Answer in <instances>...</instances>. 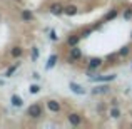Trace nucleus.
I'll return each mask as SVG.
<instances>
[{
	"label": "nucleus",
	"instance_id": "obj_14",
	"mask_svg": "<svg viewBox=\"0 0 132 129\" xmlns=\"http://www.w3.org/2000/svg\"><path fill=\"white\" fill-rule=\"evenodd\" d=\"M79 40H80V37H79V35H70V37L67 39V44L70 45V47H74V45L79 44Z\"/></svg>",
	"mask_w": 132,
	"mask_h": 129
},
{
	"label": "nucleus",
	"instance_id": "obj_11",
	"mask_svg": "<svg viewBox=\"0 0 132 129\" xmlns=\"http://www.w3.org/2000/svg\"><path fill=\"white\" fill-rule=\"evenodd\" d=\"M23 54V49L22 47H19V45H17V47H13L12 49V50H10V55H12V57H20V55H22Z\"/></svg>",
	"mask_w": 132,
	"mask_h": 129
},
{
	"label": "nucleus",
	"instance_id": "obj_10",
	"mask_svg": "<svg viewBox=\"0 0 132 129\" xmlns=\"http://www.w3.org/2000/svg\"><path fill=\"white\" fill-rule=\"evenodd\" d=\"M100 64H102V59L94 57V59H90V60H89V69H97Z\"/></svg>",
	"mask_w": 132,
	"mask_h": 129
},
{
	"label": "nucleus",
	"instance_id": "obj_22",
	"mask_svg": "<svg viewBox=\"0 0 132 129\" xmlns=\"http://www.w3.org/2000/svg\"><path fill=\"white\" fill-rule=\"evenodd\" d=\"M132 17V10H126V13H124V19H130Z\"/></svg>",
	"mask_w": 132,
	"mask_h": 129
},
{
	"label": "nucleus",
	"instance_id": "obj_16",
	"mask_svg": "<svg viewBox=\"0 0 132 129\" xmlns=\"http://www.w3.org/2000/svg\"><path fill=\"white\" fill-rule=\"evenodd\" d=\"M17 67H19V64H15V65H12V67H9V69H7V72H5V77H12V74L17 71Z\"/></svg>",
	"mask_w": 132,
	"mask_h": 129
},
{
	"label": "nucleus",
	"instance_id": "obj_13",
	"mask_svg": "<svg viewBox=\"0 0 132 129\" xmlns=\"http://www.w3.org/2000/svg\"><path fill=\"white\" fill-rule=\"evenodd\" d=\"M92 92H94V94H105V92H109V87H107V86H99V87H94V89H92Z\"/></svg>",
	"mask_w": 132,
	"mask_h": 129
},
{
	"label": "nucleus",
	"instance_id": "obj_17",
	"mask_svg": "<svg viewBox=\"0 0 132 129\" xmlns=\"http://www.w3.org/2000/svg\"><path fill=\"white\" fill-rule=\"evenodd\" d=\"M39 49L37 47H32V60H37V59H39Z\"/></svg>",
	"mask_w": 132,
	"mask_h": 129
},
{
	"label": "nucleus",
	"instance_id": "obj_18",
	"mask_svg": "<svg viewBox=\"0 0 132 129\" xmlns=\"http://www.w3.org/2000/svg\"><path fill=\"white\" fill-rule=\"evenodd\" d=\"M30 94H39V90H40V87L39 86H37V84H32V86H30Z\"/></svg>",
	"mask_w": 132,
	"mask_h": 129
},
{
	"label": "nucleus",
	"instance_id": "obj_6",
	"mask_svg": "<svg viewBox=\"0 0 132 129\" xmlns=\"http://www.w3.org/2000/svg\"><path fill=\"white\" fill-rule=\"evenodd\" d=\"M50 13H54V15H60V13H64V7H62L60 3H52V5H50Z\"/></svg>",
	"mask_w": 132,
	"mask_h": 129
},
{
	"label": "nucleus",
	"instance_id": "obj_19",
	"mask_svg": "<svg viewBox=\"0 0 132 129\" xmlns=\"http://www.w3.org/2000/svg\"><path fill=\"white\" fill-rule=\"evenodd\" d=\"M117 15V10H110L109 13H107V17H105V20H110V19H114V17Z\"/></svg>",
	"mask_w": 132,
	"mask_h": 129
},
{
	"label": "nucleus",
	"instance_id": "obj_3",
	"mask_svg": "<svg viewBox=\"0 0 132 129\" xmlns=\"http://www.w3.org/2000/svg\"><path fill=\"white\" fill-rule=\"evenodd\" d=\"M47 109L50 111V112H59V111H60V104H59L57 101L50 99V101H47Z\"/></svg>",
	"mask_w": 132,
	"mask_h": 129
},
{
	"label": "nucleus",
	"instance_id": "obj_23",
	"mask_svg": "<svg viewBox=\"0 0 132 129\" xmlns=\"http://www.w3.org/2000/svg\"><path fill=\"white\" fill-rule=\"evenodd\" d=\"M50 39L52 40H57V34H55L54 30H50Z\"/></svg>",
	"mask_w": 132,
	"mask_h": 129
},
{
	"label": "nucleus",
	"instance_id": "obj_24",
	"mask_svg": "<svg viewBox=\"0 0 132 129\" xmlns=\"http://www.w3.org/2000/svg\"><path fill=\"white\" fill-rule=\"evenodd\" d=\"M0 86H3V81H2V79H0Z\"/></svg>",
	"mask_w": 132,
	"mask_h": 129
},
{
	"label": "nucleus",
	"instance_id": "obj_8",
	"mask_svg": "<svg viewBox=\"0 0 132 129\" xmlns=\"http://www.w3.org/2000/svg\"><path fill=\"white\" fill-rule=\"evenodd\" d=\"M20 17H22L23 22H32L34 20V13L30 12V10H22V15Z\"/></svg>",
	"mask_w": 132,
	"mask_h": 129
},
{
	"label": "nucleus",
	"instance_id": "obj_2",
	"mask_svg": "<svg viewBox=\"0 0 132 129\" xmlns=\"http://www.w3.org/2000/svg\"><path fill=\"white\" fill-rule=\"evenodd\" d=\"M116 79V74H107V75H94L92 81L94 82H110Z\"/></svg>",
	"mask_w": 132,
	"mask_h": 129
},
{
	"label": "nucleus",
	"instance_id": "obj_5",
	"mask_svg": "<svg viewBox=\"0 0 132 129\" xmlns=\"http://www.w3.org/2000/svg\"><path fill=\"white\" fill-rule=\"evenodd\" d=\"M67 119H69V123L72 124V126H79V124H80V116H79V114H75V112H72V114H69L67 116Z\"/></svg>",
	"mask_w": 132,
	"mask_h": 129
},
{
	"label": "nucleus",
	"instance_id": "obj_15",
	"mask_svg": "<svg viewBox=\"0 0 132 129\" xmlns=\"http://www.w3.org/2000/svg\"><path fill=\"white\" fill-rule=\"evenodd\" d=\"M64 13H67V15H75L77 13V7L75 5H69L64 9Z\"/></svg>",
	"mask_w": 132,
	"mask_h": 129
},
{
	"label": "nucleus",
	"instance_id": "obj_21",
	"mask_svg": "<svg viewBox=\"0 0 132 129\" xmlns=\"http://www.w3.org/2000/svg\"><path fill=\"white\" fill-rule=\"evenodd\" d=\"M127 54H129V47L126 45V47H122V50H120V55H127Z\"/></svg>",
	"mask_w": 132,
	"mask_h": 129
},
{
	"label": "nucleus",
	"instance_id": "obj_1",
	"mask_svg": "<svg viewBox=\"0 0 132 129\" xmlns=\"http://www.w3.org/2000/svg\"><path fill=\"white\" fill-rule=\"evenodd\" d=\"M27 116L32 117V119H39V117L42 116V107H40V104H32V106H29Z\"/></svg>",
	"mask_w": 132,
	"mask_h": 129
},
{
	"label": "nucleus",
	"instance_id": "obj_12",
	"mask_svg": "<svg viewBox=\"0 0 132 129\" xmlns=\"http://www.w3.org/2000/svg\"><path fill=\"white\" fill-rule=\"evenodd\" d=\"M57 59H59L57 55H55V54H52L50 57H48V60H47V65H45V67H47V69H52L55 64H57Z\"/></svg>",
	"mask_w": 132,
	"mask_h": 129
},
{
	"label": "nucleus",
	"instance_id": "obj_20",
	"mask_svg": "<svg viewBox=\"0 0 132 129\" xmlns=\"http://www.w3.org/2000/svg\"><path fill=\"white\" fill-rule=\"evenodd\" d=\"M110 116H112V117H119L120 116V111L117 109V107H114V109L110 111Z\"/></svg>",
	"mask_w": 132,
	"mask_h": 129
},
{
	"label": "nucleus",
	"instance_id": "obj_7",
	"mask_svg": "<svg viewBox=\"0 0 132 129\" xmlns=\"http://www.w3.org/2000/svg\"><path fill=\"white\" fill-rule=\"evenodd\" d=\"M10 102H12V106H13V107H22V106H23L22 97H20V96H17V94H13V96H12Z\"/></svg>",
	"mask_w": 132,
	"mask_h": 129
},
{
	"label": "nucleus",
	"instance_id": "obj_9",
	"mask_svg": "<svg viewBox=\"0 0 132 129\" xmlns=\"http://www.w3.org/2000/svg\"><path fill=\"white\" fill-rule=\"evenodd\" d=\"M69 87H70L72 92H75V94H85V89H82V87L79 86V84H75V82H70Z\"/></svg>",
	"mask_w": 132,
	"mask_h": 129
},
{
	"label": "nucleus",
	"instance_id": "obj_4",
	"mask_svg": "<svg viewBox=\"0 0 132 129\" xmlns=\"http://www.w3.org/2000/svg\"><path fill=\"white\" fill-rule=\"evenodd\" d=\"M80 57H82V50L77 45H74V47L70 49V60H79Z\"/></svg>",
	"mask_w": 132,
	"mask_h": 129
}]
</instances>
